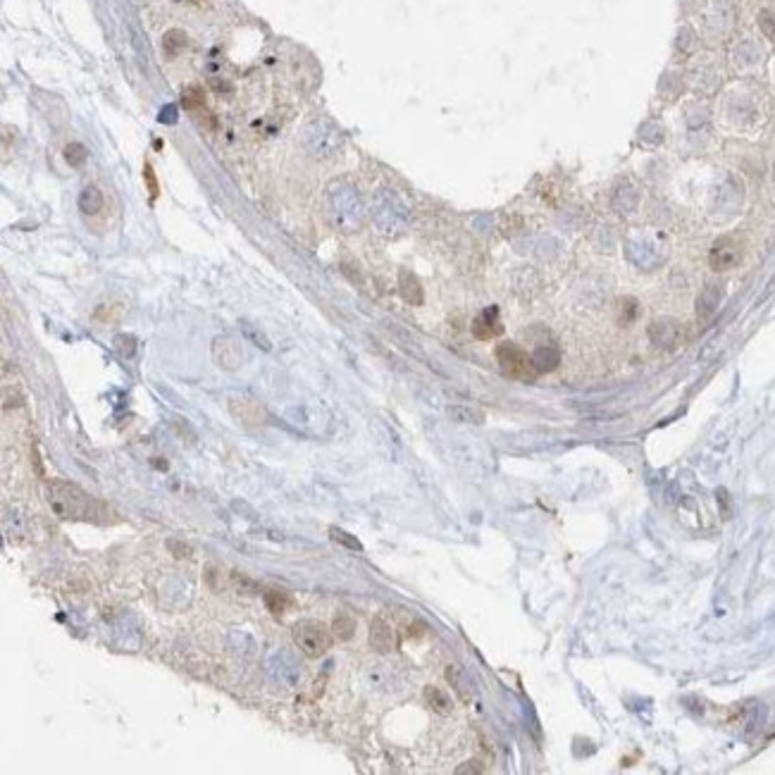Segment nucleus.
I'll use <instances>...</instances> for the list:
<instances>
[{"label": "nucleus", "mask_w": 775, "mask_h": 775, "mask_svg": "<svg viewBox=\"0 0 775 775\" xmlns=\"http://www.w3.org/2000/svg\"><path fill=\"white\" fill-rule=\"evenodd\" d=\"M181 105H184L186 110H191V112L203 110V107H206V98H203V91H201V88H199V86H189V88H184V91H181Z\"/></svg>", "instance_id": "21"}, {"label": "nucleus", "mask_w": 775, "mask_h": 775, "mask_svg": "<svg viewBox=\"0 0 775 775\" xmlns=\"http://www.w3.org/2000/svg\"><path fill=\"white\" fill-rule=\"evenodd\" d=\"M637 312H640V305H637V301H632V298H623V301H621V310H618L621 325H630L637 317Z\"/></svg>", "instance_id": "23"}, {"label": "nucleus", "mask_w": 775, "mask_h": 775, "mask_svg": "<svg viewBox=\"0 0 775 775\" xmlns=\"http://www.w3.org/2000/svg\"><path fill=\"white\" fill-rule=\"evenodd\" d=\"M425 702L434 713H439V716H448V713L453 711V702L448 699L446 692L439 687H432V685L425 687Z\"/></svg>", "instance_id": "17"}, {"label": "nucleus", "mask_w": 775, "mask_h": 775, "mask_svg": "<svg viewBox=\"0 0 775 775\" xmlns=\"http://www.w3.org/2000/svg\"><path fill=\"white\" fill-rule=\"evenodd\" d=\"M649 339H651V344L658 346V349L670 351L682 342V325L678 320H670V317H661V320L651 322Z\"/></svg>", "instance_id": "8"}, {"label": "nucleus", "mask_w": 775, "mask_h": 775, "mask_svg": "<svg viewBox=\"0 0 775 775\" xmlns=\"http://www.w3.org/2000/svg\"><path fill=\"white\" fill-rule=\"evenodd\" d=\"M399 294L406 303H411V305L423 303V287H420V282L406 270L401 272V277H399Z\"/></svg>", "instance_id": "13"}, {"label": "nucleus", "mask_w": 775, "mask_h": 775, "mask_svg": "<svg viewBox=\"0 0 775 775\" xmlns=\"http://www.w3.org/2000/svg\"><path fill=\"white\" fill-rule=\"evenodd\" d=\"M720 298H723V291H720L718 284H709V287H704V291L697 298V315L702 317V320H709L713 312L718 310Z\"/></svg>", "instance_id": "12"}, {"label": "nucleus", "mask_w": 775, "mask_h": 775, "mask_svg": "<svg viewBox=\"0 0 775 775\" xmlns=\"http://www.w3.org/2000/svg\"><path fill=\"white\" fill-rule=\"evenodd\" d=\"M332 210H334V220L339 227H344V229L356 227L358 215H360V203H358V196L353 194V189H349V186L332 189Z\"/></svg>", "instance_id": "5"}, {"label": "nucleus", "mask_w": 775, "mask_h": 775, "mask_svg": "<svg viewBox=\"0 0 775 775\" xmlns=\"http://www.w3.org/2000/svg\"><path fill=\"white\" fill-rule=\"evenodd\" d=\"M496 360H499V368L506 377L511 379H520V382H529L534 379L539 372L534 368L532 353L522 351L518 344H499L496 346Z\"/></svg>", "instance_id": "3"}, {"label": "nucleus", "mask_w": 775, "mask_h": 775, "mask_svg": "<svg viewBox=\"0 0 775 775\" xmlns=\"http://www.w3.org/2000/svg\"><path fill=\"white\" fill-rule=\"evenodd\" d=\"M329 537H332V539H334V542L344 544L346 549H353V552H360V549H363V544H360V542L356 539V537H351L349 532H344V529H339V527H332V529H329Z\"/></svg>", "instance_id": "24"}, {"label": "nucleus", "mask_w": 775, "mask_h": 775, "mask_svg": "<svg viewBox=\"0 0 775 775\" xmlns=\"http://www.w3.org/2000/svg\"><path fill=\"white\" fill-rule=\"evenodd\" d=\"M162 48H165V53H167L169 58L179 56V53L186 48V36H184V33H181L179 29L167 31V33H165V38H162Z\"/></svg>", "instance_id": "19"}, {"label": "nucleus", "mask_w": 775, "mask_h": 775, "mask_svg": "<svg viewBox=\"0 0 775 775\" xmlns=\"http://www.w3.org/2000/svg\"><path fill=\"white\" fill-rule=\"evenodd\" d=\"M65 158H67V162H70L72 167L84 165V160H86V148L81 146V144H70V146L65 148Z\"/></svg>", "instance_id": "25"}, {"label": "nucleus", "mask_w": 775, "mask_h": 775, "mask_svg": "<svg viewBox=\"0 0 775 775\" xmlns=\"http://www.w3.org/2000/svg\"><path fill=\"white\" fill-rule=\"evenodd\" d=\"M213 358L222 370H239L243 365V346L234 337H217L213 342Z\"/></svg>", "instance_id": "7"}, {"label": "nucleus", "mask_w": 775, "mask_h": 775, "mask_svg": "<svg viewBox=\"0 0 775 775\" xmlns=\"http://www.w3.org/2000/svg\"><path fill=\"white\" fill-rule=\"evenodd\" d=\"M103 203H105L103 191H100L96 184H88V186L81 189V194H79V210H81V213L96 215L98 210L103 208Z\"/></svg>", "instance_id": "15"}, {"label": "nucleus", "mask_w": 775, "mask_h": 775, "mask_svg": "<svg viewBox=\"0 0 775 775\" xmlns=\"http://www.w3.org/2000/svg\"><path fill=\"white\" fill-rule=\"evenodd\" d=\"M312 132H315V136H305V148H308V153L317 155V158H327V155H332L339 148V139L334 134H320L322 129L320 127H312Z\"/></svg>", "instance_id": "11"}, {"label": "nucleus", "mask_w": 775, "mask_h": 775, "mask_svg": "<svg viewBox=\"0 0 775 775\" xmlns=\"http://www.w3.org/2000/svg\"><path fill=\"white\" fill-rule=\"evenodd\" d=\"M353 632H356V618H351L349 613H339L334 618V623H332V635L337 637V640H351Z\"/></svg>", "instance_id": "18"}, {"label": "nucleus", "mask_w": 775, "mask_h": 775, "mask_svg": "<svg viewBox=\"0 0 775 775\" xmlns=\"http://www.w3.org/2000/svg\"><path fill=\"white\" fill-rule=\"evenodd\" d=\"M448 416L458 423H482V413L473 411V408H463V406H453L448 408Z\"/></svg>", "instance_id": "22"}, {"label": "nucleus", "mask_w": 775, "mask_h": 775, "mask_svg": "<svg viewBox=\"0 0 775 775\" xmlns=\"http://www.w3.org/2000/svg\"><path fill=\"white\" fill-rule=\"evenodd\" d=\"M332 630H327L325 623L317 621H301L294 625V642L308 658H320L332 649Z\"/></svg>", "instance_id": "2"}, {"label": "nucleus", "mask_w": 775, "mask_h": 775, "mask_svg": "<svg viewBox=\"0 0 775 775\" xmlns=\"http://www.w3.org/2000/svg\"><path fill=\"white\" fill-rule=\"evenodd\" d=\"M243 332H246V337L251 339V342H253L255 346H260V349L263 351H270V342H268V337H265L263 334V332H258L255 327H253V325H243Z\"/></svg>", "instance_id": "27"}, {"label": "nucleus", "mask_w": 775, "mask_h": 775, "mask_svg": "<svg viewBox=\"0 0 775 775\" xmlns=\"http://www.w3.org/2000/svg\"><path fill=\"white\" fill-rule=\"evenodd\" d=\"M759 26H761V31H764L766 38L775 41V12H771V10L761 12V15H759Z\"/></svg>", "instance_id": "26"}, {"label": "nucleus", "mask_w": 775, "mask_h": 775, "mask_svg": "<svg viewBox=\"0 0 775 775\" xmlns=\"http://www.w3.org/2000/svg\"><path fill=\"white\" fill-rule=\"evenodd\" d=\"M532 360H534L537 372L544 375V372H552L559 368L561 353H559V349H554V346H539V349L532 353Z\"/></svg>", "instance_id": "14"}, {"label": "nucleus", "mask_w": 775, "mask_h": 775, "mask_svg": "<svg viewBox=\"0 0 775 775\" xmlns=\"http://www.w3.org/2000/svg\"><path fill=\"white\" fill-rule=\"evenodd\" d=\"M501 332H504V325H501V320H499V308H496V305H492V308H487V310H482L480 315L475 317L473 334L478 337V339H482V342L499 337Z\"/></svg>", "instance_id": "9"}, {"label": "nucleus", "mask_w": 775, "mask_h": 775, "mask_svg": "<svg viewBox=\"0 0 775 775\" xmlns=\"http://www.w3.org/2000/svg\"><path fill=\"white\" fill-rule=\"evenodd\" d=\"M229 413L234 416V420L243 427H263L268 423V413L265 408L258 404L255 399L248 396H232L229 399Z\"/></svg>", "instance_id": "6"}, {"label": "nucleus", "mask_w": 775, "mask_h": 775, "mask_svg": "<svg viewBox=\"0 0 775 775\" xmlns=\"http://www.w3.org/2000/svg\"><path fill=\"white\" fill-rule=\"evenodd\" d=\"M744 258V243L737 236H720L709 251V265L713 272H727L737 268Z\"/></svg>", "instance_id": "4"}, {"label": "nucleus", "mask_w": 775, "mask_h": 775, "mask_svg": "<svg viewBox=\"0 0 775 775\" xmlns=\"http://www.w3.org/2000/svg\"><path fill=\"white\" fill-rule=\"evenodd\" d=\"M144 179H146L148 191H151V201H155V199H158V191H160V189H158V179H155V172H153V165H151V162H146V165H144Z\"/></svg>", "instance_id": "28"}, {"label": "nucleus", "mask_w": 775, "mask_h": 775, "mask_svg": "<svg viewBox=\"0 0 775 775\" xmlns=\"http://www.w3.org/2000/svg\"><path fill=\"white\" fill-rule=\"evenodd\" d=\"M115 346H117V351L122 353V356H134V351H136V342H134V337H127V334H122V337H117V339H115Z\"/></svg>", "instance_id": "29"}, {"label": "nucleus", "mask_w": 775, "mask_h": 775, "mask_svg": "<svg viewBox=\"0 0 775 775\" xmlns=\"http://www.w3.org/2000/svg\"><path fill=\"white\" fill-rule=\"evenodd\" d=\"M46 504L51 511L63 520H96L98 504L88 496L84 489H79L72 482L51 480L43 487Z\"/></svg>", "instance_id": "1"}, {"label": "nucleus", "mask_w": 775, "mask_h": 775, "mask_svg": "<svg viewBox=\"0 0 775 775\" xmlns=\"http://www.w3.org/2000/svg\"><path fill=\"white\" fill-rule=\"evenodd\" d=\"M263 599H265V606H268V611H270V613H275V616L287 613V611L294 606V596H291L289 591H284V589H268Z\"/></svg>", "instance_id": "16"}, {"label": "nucleus", "mask_w": 775, "mask_h": 775, "mask_svg": "<svg viewBox=\"0 0 775 775\" xmlns=\"http://www.w3.org/2000/svg\"><path fill=\"white\" fill-rule=\"evenodd\" d=\"M446 680L453 685V690L458 692L463 702H468V699H470V687H468V680H465L463 673L455 668V665H448V668H446Z\"/></svg>", "instance_id": "20"}, {"label": "nucleus", "mask_w": 775, "mask_h": 775, "mask_svg": "<svg viewBox=\"0 0 775 775\" xmlns=\"http://www.w3.org/2000/svg\"><path fill=\"white\" fill-rule=\"evenodd\" d=\"M370 644L377 654H389L396 647V632L384 618H375L370 625Z\"/></svg>", "instance_id": "10"}]
</instances>
